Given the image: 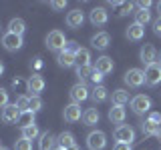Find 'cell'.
Wrapping results in <instances>:
<instances>
[{"label": "cell", "mask_w": 161, "mask_h": 150, "mask_svg": "<svg viewBox=\"0 0 161 150\" xmlns=\"http://www.w3.org/2000/svg\"><path fill=\"white\" fill-rule=\"evenodd\" d=\"M67 42L69 40L64 38L63 30H50L47 36V46H48V50H54V52H63L67 48Z\"/></svg>", "instance_id": "6da1fadb"}, {"label": "cell", "mask_w": 161, "mask_h": 150, "mask_svg": "<svg viewBox=\"0 0 161 150\" xmlns=\"http://www.w3.org/2000/svg\"><path fill=\"white\" fill-rule=\"evenodd\" d=\"M87 146L89 150H103L107 146V134L103 130H93L87 136Z\"/></svg>", "instance_id": "7a4b0ae2"}, {"label": "cell", "mask_w": 161, "mask_h": 150, "mask_svg": "<svg viewBox=\"0 0 161 150\" xmlns=\"http://www.w3.org/2000/svg\"><path fill=\"white\" fill-rule=\"evenodd\" d=\"M143 82H145V70L129 68L127 72H125V84H127L129 88H139Z\"/></svg>", "instance_id": "3957f363"}, {"label": "cell", "mask_w": 161, "mask_h": 150, "mask_svg": "<svg viewBox=\"0 0 161 150\" xmlns=\"http://www.w3.org/2000/svg\"><path fill=\"white\" fill-rule=\"evenodd\" d=\"M113 136L117 142H125V144H131L135 140V130L129 126V124H119L117 128H115Z\"/></svg>", "instance_id": "277c9868"}, {"label": "cell", "mask_w": 161, "mask_h": 150, "mask_svg": "<svg viewBox=\"0 0 161 150\" xmlns=\"http://www.w3.org/2000/svg\"><path fill=\"white\" fill-rule=\"evenodd\" d=\"M161 82V64L153 62L149 66H145V84L149 86H157Z\"/></svg>", "instance_id": "5b68a950"}, {"label": "cell", "mask_w": 161, "mask_h": 150, "mask_svg": "<svg viewBox=\"0 0 161 150\" xmlns=\"http://www.w3.org/2000/svg\"><path fill=\"white\" fill-rule=\"evenodd\" d=\"M89 92H91V90L87 88V84H85V82H77L73 88H70L69 94H70V100H73L75 104H80L83 100H87V98L91 96Z\"/></svg>", "instance_id": "8992f818"}, {"label": "cell", "mask_w": 161, "mask_h": 150, "mask_svg": "<svg viewBox=\"0 0 161 150\" xmlns=\"http://www.w3.org/2000/svg\"><path fill=\"white\" fill-rule=\"evenodd\" d=\"M22 36H18V34H12V32H6L2 36V46L8 50V52H16V50L22 48Z\"/></svg>", "instance_id": "52a82bcc"}, {"label": "cell", "mask_w": 161, "mask_h": 150, "mask_svg": "<svg viewBox=\"0 0 161 150\" xmlns=\"http://www.w3.org/2000/svg\"><path fill=\"white\" fill-rule=\"evenodd\" d=\"M131 108H133V112H137V114H145L151 108V98L145 96V94H137V96L131 98Z\"/></svg>", "instance_id": "ba28073f"}, {"label": "cell", "mask_w": 161, "mask_h": 150, "mask_svg": "<svg viewBox=\"0 0 161 150\" xmlns=\"http://www.w3.org/2000/svg\"><path fill=\"white\" fill-rule=\"evenodd\" d=\"M139 58H141V62H143L145 66L157 62V50H155L153 44H145V46L141 48V52H139Z\"/></svg>", "instance_id": "9c48e42d"}, {"label": "cell", "mask_w": 161, "mask_h": 150, "mask_svg": "<svg viewBox=\"0 0 161 150\" xmlns=\"http://www.w3.org/2000/svg\"><path fill=\"white\" fill-rule=\"evenodd\" d=\"M20 116V110L16 108V104H8L6 108H2V122L4 124H16Z\"/></svg>", "instance_id": "30bf717a"}, {"label": "cell", "mask_w": 161, "mask_h": 150, "mask_svg": "<svg viewBox=\"0 0 161 150\" xmlns=\"http://www.w3.org/2000/svg\"><path fill=\"white\" fill-rule=\"evenodd\" d=\"M89 18H91V22H93L95 26H103V24H107V20H109V12L103 6H97V8L91 10Z\"/></svg>", "instance_id": "8fae6325"}, {"label": "cell", "mask_w": 161, "mask_h": 150, "mask_svg": "<svg viewBox=\"0 0 161 150\" xmlns=\"http://www.w3.org/2000/svg\"><path fill=\"white\" fill-rule=\"evenodd\" d=\"M26 84H28V92H32V96H38L44 90V80H42L40 74H32V76L26 80Z\"/></svg>", "instance_id": "7c38bea8"}, {"label": "cell", "mask_w": 161, "mask_h": 150, "mask_svg": "<svg viewBox=\"0 0 161 150\" xmlns=\"http://www.w3.org/2000/svg\"><path fill=\"white\" fill-rule=\"evenodd\" d=\"M83 118V112H80V104L70 102L69 106H64V120L67 122H79Z\"/></svg>", "instance_id": "4fadbf2b"}, {"label": "cell", "mask_w": 161, "mask_h": 150, "mask_svg": "<svg viewBox=\"0 0 161 150\" xmlns=\"http://www.w3.org/2000/svg\"><path fill=\"white\" fill-rule=\"evenodd\" d=\"M83 22H85V14L80 12L79 8L70 10V12L67 14V26L69 28H80V26H83Z\"/></svg>", "instance_id": "5bb4252c"}, {"label": "cell", "mask_w": 161, "mask_h": 150, "mask_svg": "<svg viewBox=\"0 0 161 150\" xmlns=\"http://www.w3.org/2000/svg\"><path fill=\"white\" fill-rule=\"evenodd\" d=\"M113 68H115L113 58H109V56H101V58H97V62H95V70L101 72L103 76H105V74H111Z\"/></svg>", "instance_id": "9a60e30c"}, {"label": "cell", "mask_w": 161, "mask_h": 150, "mask_svg": "<svg viewBox=\"0 0 161 150\" xmlns=\"http://www.w3.org/2000/svg\"><path fill=\"white\" fill-rule=\"evenodd\" d=\"M91 44H93V48H97V50H105L111 44V36L107 32H97L93 38H91Z\"/></svg>", "instance_id": "2e32d148"}, {"label": "cell", "mask_w": 161, "mask_h": 150, "mask_svg": "<svg viewBox=\"0 0 161 150\" xmlns=\"http://www.w3.org/2000/svg\"><path fill=\"white\" fill-rule=\"evenodd\" d=\"M38 150H57V138H54L50 132L40 134V140H38Z\"/></svg>", "instance_id": "e0dca14e"}, {"label": "cell", "mask_w": 161, "mask_h": 150, "mask_svg": "<svg viewBox=\"0 0 161 150\" xmlns=\"http://www.w3.org/2000/svg\"><path fill=\"white\" fill-rule=\"evenodd\" d=\"M125 116H127V112H125V106H111L109 108V120L113 124H121L125 120Z\"/></svg>", "instance_id": "ac0fdd59"}, {"label": "cell", "mask_w": 161, "mask_h": 150, "mask_svg": "<svg viewBox=\"0 0 161 150\" xmlns=\"http://www.w3.org/2000/svg\"><path fill=\"white\" fill-rule=\"evenodd\" d=\"M57 62H58V66H63V68L77 66V62H75V54L67 52V50H63V52H58V56H57Z\"/></svg>", "instance_id": "d6986e66"}, {"label": "cell", "mask_w": 161, "mask_h": 150, "mask_svg": "<svg viewBox=\"0 0 161 150\" xmlns=\"http://www.w3.org/2000/svg\"><path fill=\"white\" fill-rule=\"evenodd\" d=\"M143 34H145V28L133 22V24H131V26L127 28V32H125V36H127L129 40H133V42H137V40H141V38H143Z\"/></svg>", "instance_id": "ffe728a7"}, {"label": "cell", "mask_w": 161, "mask_h": 150, "mask_svg": "<svg viewBox=\"0 0 161 150\" xmlns=\"http://www.w3.org/2000/svg\"><path fill=\"white\" fill-rule=\"evenodd\" d=\"M24 30H26V24H24V20H22V18H12V20L8 22V32L22 36Z\"/></svg>", "instance_id": "44dd1931"}, {"label": "cell", "mask_w": 161, "mask_h": 150, "mask_svg": "<svg viewBox=\"0 0 161 150\" xmlns=\"http://www.w3.org/2000/svg\"><path fill=\"white\" fill-rule=\"evenodd\" d=\"M109 96V90L103 86V84H99V86H95L91 90V98H93V102H105Z\"/></svg>", "instance_id": "7402d4cb"}, {"label": "cell", "mask_w": 161, "mask_h": 150, "mask_svg": "<svg viewBox=\"0 0 161 150\" xmlns=\"http://www.w3.org/2000/svg\"><path fill=\"white\" fill-rule=\"evenodd\" d=\"M57 144H58V148H70V146H75V136L70 132H60L58 136H57Z\"/></svg>", "instance_id": "603a6c76"}, {"label": "cell", "mask_w": 161, "mask_h": 150, "mask_svg": "<svg viewBox=\"0 0 161 150\" xmlns=\"http://www.w3.org/2000/svg\"><path fill=\"white\" fill-rule=\"evenodd\" d=\"M99 118H101V114H99L97 108H89V110H85V112H83V122L87 124V126H93V124H97Z\"/></svg>", "instance_id": "cb8c5ba5"}, {"label": "cell", "mask_w": 161, "mask_h": 150, "mask_svg": "<svg viewBox=\"0 0 161 150\" xmlns=\"http://www.w3.org/2000/svg\"><path fill=\"white\" fill-rule=\"evenodd\" d=\"M75 62H77V68L79 66H91V52L87 48H80L77 54H75Z\"/></svg>", "instance_id": "d4e9b609"}, {"label": "cell", "mask_w": 161, "mask_h": 150, "mask_svg": "<svg viewBox=\"0 0 161 150\" xmlns=\"http://www.w3.org/2000/svg\"><path fill=\"white\" fill-rule=\"evenodd\" d=\"M18 126L20 128H26V126H32L34 124V112L32 110H24V112H20V116H18Z\"/></svg>", "instance_id": "484cf974"}, {"label": "cell", "mask_w": 161, "mask_h": 150, "mask_svg": "<svg viewBox=\"0 0 161 150\" xmlns=\"http://www.w3.org/2000/svg\"><path fill=\"white\" fill-rule=\"evenodd\" d=\"M127 102H129V92H127V90L119 88V90L113 92V104H115V106H125Z\"/></svg>", "instance_id": "4316f807"}, {"label": "cell", "mask_w": 161, "mask_h": 150, "mask_svg": "<svg viewBox=\"0 0 161 150\" xmlns=\"http://www.w3.org/2000/svg\"><path fill=\"white\" fill-rule=\"evenodd\" d=\"M157 124L159 122H155L153 118H147V120H143L141 122V130H143V134H147V136H151V134H157Z\"/></svg>", "instance_id": "83f0119b"}, {"label": "cell", "mask_w": 161, "mask_h": 150, "mask_svg": "<svg viewBox=\"0 0 161 150\" xmlns=\"http://www.w3.org/2000/svg\"><path fill=\"white\" fill-rule=\"evenodd\" d=\"M151 22V12L149 10H137L135 12V24H139V26L145 28V24Z\"/></svg>", "instance_id": "f1b7e54d"}, {"label": "cell", "mask_w": 161, "mask_h": 150, "mask_svg": "<svg viewBox=\"0 0 161 150\" xmlns=\"http://www.w3.org/2000/svg\"><path fill=\"white\" fill-rule=\"evenodd\" d=\"M38 126L36 124H32V126H26V128H22V138H26V140H30V142H32L34 138L38 136Z\"/></svg>", "instance_id": "f546056e"}, {"label": "cell", "mask_w": 161, "mask_h": 150, "mask_svg": "<svg viewBox=\"0 0 161 150\" xmlns=\"http://www.w3.org/2000/svg\"><path fill=\"white\" fill-rule=\"evenodd\" d=\"M93 72H95V66H79V68H77V76H79L80 80L91 78V76H93Z\"/></svg>", "instance_id": "4dcf8cb0"}, {"label": "cell", "mask_w": 161, "mask_h": 150, "mask_svg": "<svg viewBox=\"0 0 161 150\" xmlns=\"http://www.w3.org/2000/svg\"><path fill=\"white\" fill-rule=\"evenodd\" d=\"M16 108L20 110V112H24V110H28V104H30V96H24V94H20V96L16 98Z\"/></svg>", "instance_id": "1f68e13d"}, {"label": "cell", "mask_w": 161, "mask_h": 150, "mask_svg": "<svg viewBox=\"0 0 161 150\" xmlns=\"http://www.w3.org/2000/svg\"><path fill=\"white\" fill-rule=\"evenodd\" d=\"M14 150H32V142L20 136L16 142H14Z\"/></svg>", "instance_id": "d6a6232c"}, {"label": "cell", "mask_w": 161, "mask_h": 150, "mask_svg": "<svg viewBox=\"0 0 161 150\" xmlns=\"http://www.w3.org/2000/svg\"><path fill=\"white\" fill-rule=\"evenodd\" d=\"M117 8H119V16H127L131 10L135 8V4H133V2H119Z\"/></svg>", "instance_id": "836d02e7"}, {"label": "cell", "mask_w": 161, "mask_h": 150, "mask_svg": "<svg viewBox=\"0 0 161 150\" xmlns=\"http://www.w3.org/2000/svg\"><path fill=\"white\" fill-rule=\"evenodd\" d=\"M40 108H42V100H40V96H30L28 110H32V112H38Z\"/></svg>", "instance_id": "e575fe53"}, {"label": "cell", "mask_w": 161, "mask_h": 150, "mask_svg": "<svg viewBox=\"0 0 161 150\" xmlns=\"http://www.w3.org/2000/svg\"><path fill=\"white\" fill-rule=\"evenodd\" d=\"M12 86H14V88H18V90H28V84L24 82L22 78H18V76L12 80Z\"/></svg>", "instance_id": "d590c367"}, {"label": "cell", "mask_w": 161, "mask_h": 150, "mask_svg": "<svg viewBox=\"0 0 161 150\" xmlns=\"http://www.w3.org/2000/svg\"><path fill=\"white\" fill-rule=\"evenodd\" d=\"M8 106V92L4 88H0V108H6Z\"/></svg>", "instance_id": "8d00e7d4"}, {"label": "cell", "mask_w": 161, "mask_h": 150, "mask_svg": "<svg viewBox=\"0 0 161 150\" xmlns=\"http://www.w3.org/2000/svg\"><path fill=\"white\" fill-rule=\"evenodd\" d=\"M64 50H67V52H70V54H77L79 50H80V46L75 42V40H70V42H67V48H64Z\"/></svg>", "instance_id": "74e56055"}, {"label": "cell", "mask_w": 161, "mask_h": 150, "mask_svg": "<svg viewBox=\"0 0 161 150\" xmlns=\"http://www.w3.org/2000/svg\"><path fill=\"white\" fill-rule=\"evenodd\" d=\"M91 80L95 82V86H99V84H101V80H103V74L95 70V72H93V76H91Z\"/></svg>", "instance_id": "f35d334b"}, {"label": "cell", "mask_w": 161, "mask_h": 150, "mask_svg": "<svg viewBox=\"0 0 161 150\" xmlns=\"http://www.w3.org/2000/svg\"><path fill=\"white\" fill-rule=\"evenodd\" d=\"M50 6H53L54 10H63L64 6H67V2H63V0H54V2H50Z\"/></svg>", "instance_id": "ab89813d"}, {"label": "cell", "mask_w": 161, "mask_h": 150, "mask_svg": "<svg viewBox=\"0 0 161 150\" xmlns=\"http://www.w3.org/2000/svg\"><path fill=\"white\" fill-rule=\"evenodd\" d=\"M137 6H139V10H149L151 2H149V0H141V2H137Z\"/></svg>", "instance_id": "60d3db41"}, {"label": "cell", "mask_w": 161, "mask_h": 150, "mask_svg": "<svg viewBox=\"0 0 161 150\" xmlns=\"http://www.w3.org/2000/svg\"><path fill=\"white\" fill-rule=\"evenodd\" d=\"M113 150H131V144H125V142H117Z\"/></svg>", "instance_id": "b9f144b4"}, {"label": "cell", "mask_w": 161, "mask_h": 150, "mask_svg": "<svg viewBox=\"0 0 161 150\" xmlns=\"http://www.w3.org/2000/svg\"><path fill=\"white\" fill-rule=\"evenodd\" d=\"M153 30H155V34H159V36H161V16L153 22Z\"/></svg>", "instance_id": "7bdbcfd3"}, {"label": "cell", "mask_w": 161, "mask_h": 150, "mask_svg": "<svg viewBox=\"0 0 161 150\" xmlns=\"http://www.w3.org/2000/svg\"><path fill=\"white\" fill-rule=\"evenodd\" d=\"M42 66V62H40V58H34V68H40Z\"/></svg>", "instance_id": "ee69618b"}, {"label": "cell", "mask_w": 161, "mask_h": 150, "mask_svg": "<svg viewBox=\"0 0 161 150\" xmlns=\"http://www.w3.org/2000/svg\"><path fill=\"white\" fill-rule=\"evenodd\" d=\"M2 72H4V64H2V60H0V76H2Z\"/></svg>", "instance_id": "f6af8a7d"}, {"label": "cell", "mask_w": 161, "mask_h": 150, "mask_svg": "<svg viewBox=\"0 0 161 150\" xmlns=\"http://www.w3.org/2000/svg\"><path fill=\"white\" fill-rule=\"evenodd\" d=\"M157 136H161V122L157 124Z\"/></svg>", "instance_id": "bcb514c9"}, {"label": "cell", "mask_w": 161, "mask_h": 150, "mask_svg": "<svg viewBox=\"0 0 161 150\" xmlns=\"http://www.w3.org/2000/svg\"><path fill=\"white\" fill-rule=\"evenodd\" d=\"M67 150H80V148L77 146V144H75V146H70V148H67Z\"/></svg>", "instance_id": "7dc6e473"}, {"label": "cell", "mask_w": 161, "mask_h": 150, "mask_svg": "<svg viewBox=\"0 0 161 150\" xmlns=\"http://www.w3.org/2000/svg\"><path fill=\"white\" fill-rule=\"evenodd\" d=\"M157 10H159V16H161V2L157 4Z\"/></svg>", "instance_id": "c3c4849f"}, {"label": "cell", "mask_w": 161, "mask_h": 150, "mask_svg": "<svg viewBox=\"0 0 161 150\" xmlns=\"http://www.w3.org/2000/svg\"><path fill=\"white\" fill-rule=\"evenodd\" d=\"M0 150H8V148H6V146H0Z\"/></svg>", "instance_id": "681fc988"}, {"label": "cell", "mask_w": 161, "mask_h": 150, "mask_svg": "<svg viewBox=\"0 0 161 150\" xmlns=\"http://www.w3.org/2000/svg\"><path fill=\"white\" fill-rule=\"evenodd\" d=\"M157 62H159V64H161V54H159V60H157Z\"/></svg>", "instance_id": "f907efd6"}, {"label": "cell", "mask_w": 161, "mask_h": 150, "mask_svg": "<svg viewBox=\"0 0 161 150\" xmlns=\"http://www.w3.org/2000/svg\"><path fill=\"white\" fill-rule=\"evenodd\" d=\"M57 150H64V148H57Z\"/></svg>", "instance_id": "816d5d0a"}]
</instances>
